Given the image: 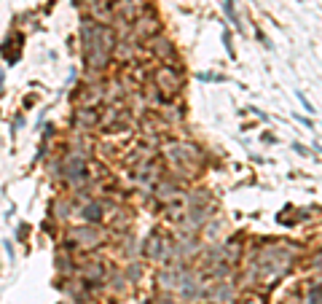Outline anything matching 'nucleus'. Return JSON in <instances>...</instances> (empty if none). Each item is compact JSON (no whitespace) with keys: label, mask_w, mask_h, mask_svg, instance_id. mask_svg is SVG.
<instances>
[{"label":"nucleus","mask_w":322,"mask_h":304,"mask_svg":"<svg viewBox=\"0 0 322 304\" xmlns=\"http://www.w3.org/2000/svg\"><path fill=\"white\" fill-rule=\"evenodd\" d=\"M81 272H83V278H89V280H102L105 278V267H102V261H94V259L83 261Z\"/></svg>","instance_id":"obj_12"},{"label":"nucleus","mask_w":322,"mask_h":304,"mask_svg":"<svg viewBox=\"0 0 322 304\" xmlns=\"http://www.w3.org/2000/svg\"><path fill=\"white\" fill-rule=\"evenodd\" d=\"M81 218H86L89 224L100 221V218H102V205L100 202H89V199H86V205L81 207Z\"/></svg>","instance_id":"obj_14"},{"label":"nucleus","mask_w":322,"mask_h":304,"mask_svg":"<svg viewBox=\"0 0 322 304\" xmlns=\"http://www.w3.org/2000/svg\"><path fill=\"white\" fill-rule=\"evenodd\" d=\"M81 43H83V57H86L89 70L100 73L110 65V57H113V49H116L118 38L110 27L86 19L83 27H81Z\"/></svg>","instance_id":"obj_1"},{"label":"nucleus","mask_w":322,"mask_h":304,"mask_svg":"<svg viewBox=\"0 0 322 304\" xmlns=\"http://www.w3.org/2000/svg\"><path fill=\"white\" fill-rule=\"evenodd\" d=\"M158 19L153 14H143L137 19V22H132L129 24V35H132V41H145V38H153L158 35Z\"/></svg>","instance_id":"obj_5"},{"label":"nucleus","mask_w":322,"mask_h":304,"mask_svg":"<svg viewBox=\"0 0 322 304\" xmlns=\"http://www.w3.org/2000/svg\"><path fill=\"white\" fill-rule=\"evenodd\" d=\"M164 251H167V237L156 232V234L145 242V253L150 256V259H161V256H164Z\"/></svg>","instance_id":"obj_10"},{"label":"nucleus","mask_w":322,"mask_h":304,"mask_svg":"<svg viewBox=\"0 0 322 304\" xmlns=\"http://www.w3.org/2000/svg\"><path fill=\"white\" fill-rule=\"evenodd\" d=\"M113 54L118 57V60H132V57H137V41H121L116 43V49H113Z\"/></svg>","instance_id":"obj_13"},{"label":"nucleus","mask_w":322,"mask_h":304,"mask_svg":"<svg viewBox=\"0 0 322 304\" xmlns=\"http://www.w3.org/2000/svg\"><path fill=\"white\" fill-rule=\"evenodd\" d=\"M137 170V183L140 186H156V180H158V164L153 159L150 161H145V164H140V167H135Z\"/></svg>","instance_id":"obj_8"},{"label":"nucleus","mask_w":322,"mask_h":304,"mask_svg":"<svg viewBox=\"0 0 322 304\" xmlns=\"http://www.w3.org/2000/svg\"><path fill=\"white\" fill-rule=\"evenodd\" d=\"M145 11V3L143 0H116L113 3V19H116V24H132V22H137Z\"/></svg>","instance_id":"obj_4"},{"label":"nucleus","mask_w":322,"mask_h":304,"mask_svg":"<svg viewBox=\"0 0 322 304\" xmlns=\"http://www.w3.org/2000/svg\"><path fill=\"white\" fill-rule=\"evenodd\" d=\"M102 100H105V89H102V87H94V84L83 87V89H81V94H78L81 108H97Z\"/></svg>","instance_id":"obj_7"},{"label":"nucleus","mask_w":322,"mask_h":304,"mask_svg":"<svg viewBox=\"0 0 322 304\" xmlns=\"http://www.w3.org/2000/svg\"><path fill=\"white\" fill-rule=\"evenodd\" d=\"M164 156L172 164L177 173L183 175H194L199 167H202V156H199V148L191 143H180V140H167L164 143Z\"/></svg>","instance_id":"obj_2"},{"label":"nucleus","mask_w":322,"mask_h":304,"mask_svg":"<svg viewBox=\"0 0 322 304\" xmlns=\"http://www.w3.org/2000/svg\"><path fill=\"white\" fill-rule=\"evenodd\" d=\"M150 54L164 57V60H172V57H175V49H172V43H169V41L153 35V38H150Z\"/></svg>","instance_id":"obj_11"},{"label":"nucleus","mask_w":322,"mask_h":304,"mask_svg":"<svg viewBox=\"0 0 322 304\" xmlns=\"http://www.w3.org/2000/svg\"><path fill=\"white\" fill-rule=\"evenodd\" d=\"M153 84H156L161 100H175L180 94V89H183V78H180V73L175 68H169V65H161V68L153 70Z\"/></svg>","instance_id":"obj_3"},{"label":"nucleus","mask_w":322,"mask_h":304,"mask_svg":"<svg viewBox=\"0 0 322 304\" xmlns=\"http://www.w3.org/2000/svg\"><path fill=\"white\" fill-rule=\"evenodd\" d=\"M75 124L81 129H97L100 127V110L97 108H78L75 110Z\"/></svg>","instance_id":"obj_9"},{"label":"nucleus","mask_w":322,"mask_h":304,"mask_svg":"<svg viewBox=\"0 0 322 304\" xmlns=\"http://www.w3.org/2000/svg\"><path fill=\"white\" fill-rule=\"evenodd\" d=\"M68 237H70L73 245H78V248H83V251L97 248V245L102 242V232L97 229V226H78V229H73Z\"/></svg>","instance_id":"obj_6"}]
</instances>
